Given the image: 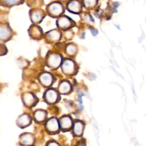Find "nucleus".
<instances>
[{"instance_id": "c85d7f7f", "label": "nucleus", "mask_w": 146, "mask_h": 146, "mask_svg": "<svg viewBox=\"0 0 146 146\" xmlns=\"http://www.w3.org/2000/svg\"><path fill=\"white\" fill-rule=\"evenodd\" d=\"M117 29H120L119 28V26H117Z\"/></svg>"}, {"instance_id": "4be33fe9", "label": "nucleus", "mask_w": 146, "mask_h": 146, "mask_svg": "<svg viewBox=\"0 0 146 146\" xmlns=\"http://www.w3.org/2000/svg\"><path fill=\"white\" fill-rule=\"evenodd\" d=\"M96 0H83V3L86 7H91L95 5Z\"/></svg>"}, {"instance_id": "7ed1b4c3", "label": "nucleus", "mask_w": 146, "mask_h": 146, "mask_svg": "<svg viewBox=\"0 0 146 146\" xmlns=\"http://www.w3.org/2000/svg\"><path fill=\"white\" fill-rule=\"evenodd\" d=\"M29 15L31 21L34 24L40 23L46 16L43 10L39 9H33L29 11Z\"/></svg>"}, {"instance_id": "20e7f679", "label": "nucleus", "mask_w": 146, "mask_h": 146, "mask_svg": "<svg viewBox=\"0 0 146 146\" xmlns=\"http://www.w3.org/2000/svg\"><path fill=\"white\" fill-rule=\"evenodd\" d=\"M82 3L79 0H70L66 5L67 10L72 14H78L82 11Z\"/></svg>"}, {"instance_id": "2eb2a0df", "label": "nucleus", "mask_w": 146, "mask_h": 146, "mask_svg": "<svg viewBox=\"0 0 146 146\" xmlns=\"http://www.w3.org/2000/svg\"><path fill=\"white\" fill-rule=\"evenodd\" d=\"M60 125L63 129H68L72 126V120L70 117L65 116L60 119Z\"/></svg>"}, {"instance_id": "f3484780", "label": "nucleus", "mask_w": 146, "mask_h": 146, "mask_svg": "<svg viewBox=\"0 0 146 146\" xmlns=\"http://www.w3.org/2000/svg\"><path fill=\"white\" fill-rule=\"evenodd\" d=\"M24 0H0V5L7 7H11L22 3Z\"/></svg>"}, {"instance_id": "dca6fc26", "label": "nucleus", "mask_w": 146, "mask_h": 146, "mask_svg": "<svg viewBox=\"0 0 146 146\" xmlns=\"http://www.w3.org/2000/svg\"><path fill=\"white\" fill-rule=\"evenodd\" d=\"M31 122V118L27 114H23L20 116L17 120V124L20 127L27 126Z\"/></svg>"}, {"instance_id": "ddd939ff", "label": "nucleus", "mask_w": 146, "mask_h": 146, "mask_svg": "<svg viewBox=\"0 0 146 146\" xmlns=\"http://www.w3.org/2000/svg\"><path fill=\"white\" fill-rule=\"evenodd\" d=\"M39 80L45 86H49L52 83V76L48 72H44L39 76Z\"/></svg>"}, {"instance_id": "393cba45", "label": "nucleus", "mask_w": 146, "mask_h": 146, "mask_svg": "<svg viewBox=\"0 0 146 146\" xmlns=\"http://www.w3.org/2000/svg\"><path fill=\"white\" fill-rule=\"evenodd\" d=\"M47 146H60V145H59V144H58L55 141H51V142H50Z\"/></svg>"}, {"instance_id": "b1692460", "label": "nucleus", "mask_w": 146, "mask_h": 146, "mask_svg": "<svg viewBox=\"0 0 146 146\" xmlns=\"http://www.w3.org/2000/svg\"><path fill=\"white\" fill-rule=\"evenodd\" d=\"M89 30L91 31L92 34L94 35V36H95L97 35L98 34V31L96 30L95 29H93V28H89Z\"/></svg>"}, {"instance_id": "aec40b11", "label": "nucleus", "mask_w": 146, "mask_h": 146, "mask_svg": "<svg viewBox=\"0 0 146 146\" xmlns=\"http://www.w3.org/2000/svg\"><path fill=\"white\" fill-rule=\"evenodd\" d=\"M46 117V113L42 110H37L34 113L35 119L39 122L43 121Z\"/></svg>"}, {"instance_id": "f8f14e48", "label": "nucleus", "mask_w": 146, "mask_h": 146, "mask_svg": "<svg viewBox=\"0 0 146 146\" xmlns=\"http://www.w3.org/2000/svg\"><path fill=\"white\" fill-rule=\"evenodd\" d=\"M47 129L51 132H55L59 129V123L55 118H51L46 123Z\"/></svg>"}, {"instance_id": "cd10ccee", "label": "nucleus", "mask_w": 146, "mask_h": 146, "mask_svg": "<svg viewBox=\"0 0 146 146\" xmlns=\"http://www.w3.org/2000/svg\"><path fill=\"white\" fill-rule=\"evenodd\" d=\"M59 1H61V2H68L69 1H70V0H59Z\"/></svg>"}, {"instance_id": "f257e3e1", "label": "nucleus", "mask_w": 146, "mask_h": 146, "mask_svg": "<svg viewBox=\"0 0 146 146\" xmlns=\"http://www.w3.org/2000/svg\"><path fill=\"white\" fill-rule=\"evenodd\" d=\"M48 14L52 18H58L62 15L64 12V9L60 2L54 1L49 3L46 7Z\"/></svg>"}, {"instance_id": "1a4fd4ad", "label": "nucleus", "mask_w": 146, "mask_h": 146, "mask_svg": "<svg viewBox=\"0 0 146 146\" xmlns=\"http://www.w3.org/2000/svg\"><path fill=\"white\" fill-rule=\"evenodd\" d=\"M29 34L31 38L34 39H40L43 36V33L40 27L33 25L29 29Z\"/></svg>"}, {"instance_id": "423d86ee", "label": "nucleus", "mask_w": 146, "mask_h": 146, "mask_svg": "<svg viewBox=\"0 0 146 146\" xmlns=\"http://www.w3.org/2000/svg\"><path fill=\"white\" fill-rule=\"evenodd\" d=\"M12 30L7 23L0 24V40L6 41L11 36Z\"/></svg>"}, {"instance_id": "9b49d317", "label": "nucleus", "mask_w": 146, "mask_h": 146, "mask_svg": "<svg viewBox=\"0 0 146 146\" xmlns=\"http://www.w3.org/2000/svg\"><path fill=\"white\" fill-rule=\"evenodd\" d=\"M34 141V137L31 133H25L20 137L21 143L25 146L31 145Z\"/></svg>"}, {"instance_id": "a211bd4d", "label": "nucleus", "mask_w": 146, "mask_h": 146, "mask_svg": "<svg viewBox=\"0 0 146 146\" xmlns=\"http://www.w3.org/2000/svg\"><path fill=\"white\" fill-rule=\"evenodd\" d=\"M71 90V85L67 81H63L59 86V91L61 94H64L69 92Z\"/></svg>"}, {"instance_id": "6e6552de", "label": "nucleus", "mask_w": 146, "mask_h": 146, "mask_svg": "<svg viewBox=\"0 0 146 146\" xmlns=\"http://www.w3.org/2000/svg\"><path fill=\"white\" fill-rule=\"evenodd\" d=\"M62 37V33L58 29H53L45 33V38L49 42L59 41Z\"/></svg>"}, {"instance_id": "9d476101", "label": "nucleus", "mask_w": 146, "mask_h": 146, "mask_svg": "<svg viewBox=\"0 0 146 146\" xmlns=\"http://www.w3.org/2000/svg\"><path fill=\"white\" fill-rule=\"evenodd\" d=\"M44 98L48 103H54L57 101L58 98V93L55 90L53 89H50L47 90L45 93Z\"/></svg>"}, {"instance_id": "bb28decb", "label": "nucleus", "mask_w": 146, "mask_h": 146, "mask_svg": "<svg viewBox=\"0 0 146 146\" xmlns=\"http://www.w3.org/2000/svg\"><path fill=\"white\" fill-rule=\"evenodd\" d=\"M119 5V2H115L114 3V4H113V6H114V7H115V8L117 7Z\"/></svg>"}, {"instance_id": "0eeeda50", "label": "nucleus", "mask_w": 146, "mask_h": 146, "mask_svg": "<svg viewBox=\"0 0 146 146\" xmlns=\"http://www.w3.org/2000/svg\"><path fill=\"white\" fill-rule=\"evenodd\" d=\"M62 69L65 74L71 75L75 70V64L73 60L67 59L63 61L62 65Z\"/></svg>"}, {"instance_id": "a878e982", "label": "nucleus", "mask_w": 146, "mask_h": 146, "mask_svg": "<svg viewBox=\"0 0 146 146\" xmlns=\"http://www.w3.org/2000/svg\"><path fill=\"white\" fill-rule=\"evenodd\" d=\"M67 31H66V37L67 38H70V36H72V31H67Z\"/></svg>"}, {"instance_id": "5701e85b", "label": "nucleus", "mask_w": 146, "mask_h": 146, "mask_svg": "<svg viewBox=\"0 0 146 146\" xmlns=\"http://www.w3.org/2000/svg\"><path fill=\"white\" fill-rule=\"evenodd\" d=\"M28 1L30 2V3H29V6L30 7H38L39 6V5H38V3H36V2L39 3H42V0H29Z\"/></svg>"}, {"instance_id": "39448f33", "label": "nucleus", "mask_w": 146, "mask_h": 146, "mask_svg": "<svg viewBox=\"0 0 146 146\" xmlns=\"http://www.w3.org/2000/svg\"><path fill=\"white\" fill-rule=\"evenodd\" d=\"M62 62V56L60 54L52 52L48 55L47 64L49 67L55 68L58 67Z\"/></svg>"}, {"instance_id": "6ab92c4d", "label": "nucleus", "mask_w": 146, "mask_h": 146, "mask_svg": "<svg viewBox=\"0 0 146 146\" xmlns=\"http://www.w3.org/2000/svg\"><path fill=\"white\" fill-rule=\"evenodd\" d=\"M83 129V124L80 121H77L74 125V132L75 135L79 136L82 134Z\"/></svg>"}, {"instance_id": "4468645a", "label": "nucleus", "mask_w": 146, "mask_h": 146, "mask_svg": "<svg viewBox=\"0 0 146 146\" xmlns=\"http://www.w3.org/2000/svg\"><path fill=\"white\" fill-rule=\"evenodd\" d=\"M23 100L24 103L27 106H31L33 105L36 100L34 95L30 92H26L23 95Z\"/></svg>"}, {"instance_id": "412c9836", "label": "nucleus", "mask_w": 146, "mask_h": 146, "mask_svg": "<svg viewBox=\"0 0 146 146\" xmlns=\"http://www.w3.org/2000/svg\"><path fill=\"white\" fill-rule=\"evenodd\" d=\"M77 51L76 46L73 43H69L66 47V52L68 55H74Z\"/></svg>"}, {"instance_id": "f03ea898", "label": "nucleus", "mask_w": 146, "mask_h": 146, "mask_svg": "<svg viewBox=\"0 0 146 146\" xmlns=\"http://www.w3.org/2000/svg\"><path fill=\"white\" fill-rule=\"evenodd\" d=\"M56 22L57 27L63 30H68L76 25L75 22L71 18L65 15L58 17Z\"/></svg>"}]
</instances>
